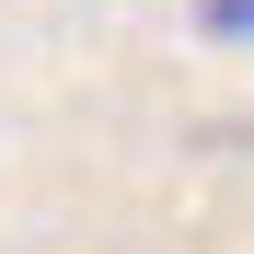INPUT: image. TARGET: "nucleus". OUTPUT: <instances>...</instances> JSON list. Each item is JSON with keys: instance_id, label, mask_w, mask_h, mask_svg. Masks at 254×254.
I'll use <instances>...</instances> for the list:
<instances>
[{"instance_id": "nucleus-1", "label": "nucleus", "mask_w": 254, "mask_h": 254, "mask_svg": "<svg viewBox=\"0 0 254 254\" xmlns=\"http://www.w3.org/2000/svg\"><path fill=\"white\" fill-rule=\"evenodd\" d=\"M196 23H208V35H243V47H254V0H196Z\"/></svg>"}]
</instances>
